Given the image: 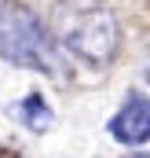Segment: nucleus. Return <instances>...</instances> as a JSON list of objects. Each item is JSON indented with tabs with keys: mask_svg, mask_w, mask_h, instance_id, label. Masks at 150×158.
<instances>
[{
	"mask_svg": "<svg viewBox=\"0 0 150 158\" xmlns=\"http://www.w3.org/2000/svg\"><path fill=\"white\" fill-rule=\"evenodd\" d=\"M51 44L88 66H106L121 48L117 15L103 0H59L48 22Z\"/></svg>",
	"mask_w": 150,
	"mask_h": 158,
	"instance_id": "1",
	"label": "nucleus"
},
{
	"mask_svg": "<svg viewBox=\"0 0 150 158\" xmlns=\"http://www.w3.org/2000/svg\"><path fill=\"white\" fill-rule=\"evenodd\" d=\"M0 59L15 63L22 70L48 74V77L66 74V63H62L59 48L51 44L48 26L18 0H0Z\"/></svg>",
	"mask_w": 150,
	"mask_h": 158,
	"instance_id": "2",
	"label": "nucleus"
},
{
	"mask_svg": "<svg viewBox=\"0 0 150 158\" xmlns=\"http://www.w3.org/2000/svg\"><path fill=\"white\" fill-rule=\"evenodd\" d=\"M106 129H110V136L117 143H128V147L147 143L150 140V99L139 96V92H132V96L121 103V110L110 118Z\"/></svg>",
	"mask_w": 150,
	"mask_h": 158,
	"instance_id": "3",
	"label": "nucleus"
},
{
	"mask_svg": "<svg viewBox=\"0 0 150 158\" xmlns=\"http://www.w3.org/2000/svg\"><path fill=\"white\" fill-rule=\"evenodd\" d=\"M11 114H15V118H22V125H26V129H33V132H44V129L51 125V107L40 99L37 92H33V96H26L22 103H15V107H11Z\"/></svg>",
	"mask_w": 150,
	"mask_h": 158,
	"instance_id": "4",
	"label": "nucleus"
},
{
	"mask_svg": "<svg viewBox=\"0 0 150 158\" xmlns=\"http://www.w3.org/2000/svg\"><path fill=\"white\" fill-rule=\"evenodd\" d=\"M128 158H150V155H128Z\"/></svg>",
	"mask_w": 150,
	"mask_h": 158,
	"instance_id": "5",
	"label": "nucleus"
},
{
	"mask_svg": "<svg viewBox=\"0 0 150 158\" xmlns=\"http://www.w3.org/2000/svg\"><path fill=\"white\" fill-rule=\"evenodd\" d=\"M147 74H150V66H147Z\"/></svg>",
	"mask_w": 150,
	"mask_h": 158,
	"instance_id": "6",
	"label": "nucleus"
}]
</instances>
